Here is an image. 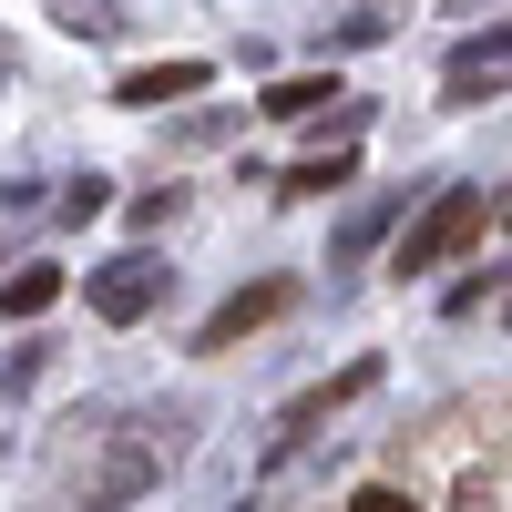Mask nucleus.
<instances>
[{
	"instance_id": "nucleus-1",
	"label": "nucleus",
	"mask_w": 512,
	"mask_h": 512,
	"mask_svg": "<svg viewBox=\"0 0 512 512\" xmlns=\"http://www.w3.org/2000/svg\"><path fill=\"white\" fill-rule=\"evenodd\" d=\"M482 226H492V195H482V185H441V205L400 236V256H390V267H400V277H431V267H451V256L472 246Z\"/></svg>"
},
{
	"instance_id": "nucleus-2",
	"label": "nucleus",
	"mask_w": 512,
	"mask_h": 512,
	"mask_svg": "<svg viewBox=\"0 0 512 512\" xmlns=\"http://www.w3.org/2000/svg\"><path fill=\"white\" fill-rule=\"evenodd\" d=\"M154 297H164V267H154V256H113V267L93 277V308H103L113 328H134Z\"/></svg>"
},
{
	"instance_id": "nucleus-3",
	"label": "nucleus",
	"mask_w": 512,
	"mask_h": 512,
	"mask_svg": "<svg viewBox=\"0 0 512 512\" xmlns=\"http://www.w3.org/2000/svg\"><path fill=\"white\" fill-rule=\"evenodd\" d=\"M277 308H287V277H256V287H236L226 308H216V318L195 328V349H236V338H246L256 318H277Z\"/></svg>"
},
{
	"instance_id": "nucleus-4",
	"label": "nucleus",
	"mask_w": 512,
	"mask_h": 512,
	"mask_svg": "<svg viewBox=\"0 0 512 512\" xmlns=\"http://www.w3.org/2000/svg\"><path fill=\"white\" fill-rule=\"evenodd\" d=\"M205 93V62H154V72H123V93L113 103H185Z\"/></svg>"
},
{
	"instance_id": "nucleus-5",
	"label": "nucleus",
	"mask_w": 512,
	"mask_h": 512,
	"mask_svg": "<svg viewBox=\"0 0 512 512\" xmlns=\"http://www.w3.org/2000/svg\"><path fill=\"white\" fill-rule=\"evenodd\" d=\"M62 297V267H21V277H0V318H41Z\"/></svg>"
},
{
	"instance_id": "nucleus-6",
	"label": "nucleus",
	"mask_w": 512,
	"mask_h": 512,
	"mask_svg": "<svg viewBox=\"0 0 512 512\" xmlns=\"http://www.w3.org/2000/svg\"><path fill=\"white\" fill-rule=\"evenodd\" d=\"M328 103H338V82H318V72H297V82H277V93H267L277 123H308V113H328Z\"/></svg>"
},
{
	"instance_id": "nucleus-7",
	"label": "nucleus",
	"mask_w": 512,
	"mask_h": 512,
	"mask_svg": "<svg viewBox=\"0 0 512 512\" xmlns=\"http://www.w3.org/2000/svg\"><path fill=\"white\" fill-rule=\"evenodd\" d=\"M349 175H359V154H318V164L287 175V195H328V185H349Z\"/></svg>"
},
{
	"instance_id": "nucleus-8",
	"label": "nucleus",
	"mask_w": 512,
	"mask_h": 512,
	"mask_svg": "<svg viewBox=\"0 0 512 512\" xmlns=\"http://www.w3.org/2000/svg\"><path fill=\"white\" fill-rule=\"evenodd\" d=\"M349 512H420V502H410V492H390V482H359V492H349Z\"/></svg>"
}]
</instances>
